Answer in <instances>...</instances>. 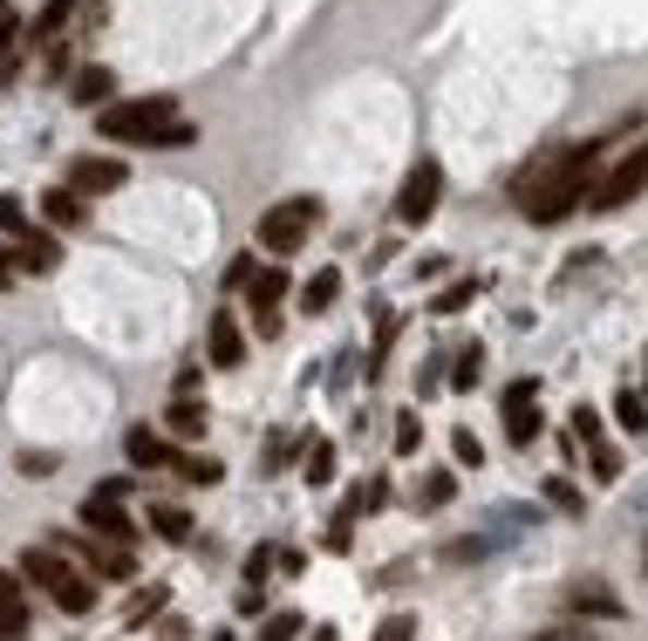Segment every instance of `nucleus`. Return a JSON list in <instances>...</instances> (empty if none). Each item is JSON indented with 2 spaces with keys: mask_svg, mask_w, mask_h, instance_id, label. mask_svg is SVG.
Returning a JSON list of instances; mask_svg holds the SVG:
<instances>
[{
  "mask_svg": "<svg viewBox=\"0 0 648 641\" xmlns=\"http://www.w3.org/2000/svg\"><path fill=\"white\" fill-rule=\"evenodd\" d=\"M75 8H83V0H41V14H35V28H28V35H35V41H48V35H56L62 21L75 14Z\"/></svg>",
  "mask_w": 648,
  "mask_h": 641,
  "instance_id": "nucleus-25",
  "label": "nucleus"
},
{
  "mask_svg": "<svg viewBox=\"0 0 648 641\" xmlns=\"http://www.w3.org/2000/svg\"><path fill=\"white\" fill-rule=\"evenodd\" d=\"M144 526L158 532V540H178V546L192 540V511H185V505H164V498H158V505L144 511Z\"/></svg>",
  "mask_w": 648,
  "mask_h": 641,
  "instance_id": "nucleus-14",
  "label": "nucleus"
},
{
  "mask_svg": "<svg viewBox=\"0 0 648 641\" xmlns=\"http://www.w3.org/2000/svg\"><path fill=\"white\" fill-rule=\"evenodd\" d=\"M417 444H424V423H417V409H403V417H396V451L417 457Z\"/></svg>",
  "mask_w": 648,
  "mask_h": 641,
  "instance_id": "nucleus-32",
  "label": "nucleus"
},
{
  "mask_svg": "<svg viewBox=\"0 0 648 641\" xmlns=\"http://www.w3.org/2000/svg\"><path fill=\"white\" fill-rule=\"evenodd\" d=\"M205 355H212V369H240V362H246L240 315H212V335H205Z\"/></svg>",
  "mask_w": 648,
  "mask_h": 641,
  "instance_id": "nucleus-9",
  "label": "nucleus"
},
{
  "mask_svg": "<svg viewBox=\"0 0 648 641\" xmlns=\"http://www.w3.org/2000/svg\"><path fill=\"white\" fill-rule=\"evenodd\" d=\"M21 273V252H8V246H0V280H14Z\"/></svg>",
  "mask_w": 648,
  "mask_h": 641,
  "instance_id": "nucleus-43",
  "label": "nucleus"
},
{
  "mask_svg": "<svg viewBox=\"0 0 648 641\" xmlns=\"http://www.w3.org/2000/svg\"><path fill=\"white\" fill-rule=\"evenodd\" d=\"M451 457H457L464 471H478V465H485V444L472 437V430H451Z\"/></svg>",
  "mask_w": 648,
  "mask_h": 641,
  "instance_id": "nucleus-30",
  "label": "nucleus"
},
{
  "mask_svg": "<svg viewBox=\"0 0 648 641\" xmlns=\"http://www.w3.org/2000/svg\"><path fill=\"white\" fill-rule=\"evenodd\" d=\"M574 607H580V614H587V607H594V614H621V601H614V594H601V587H580Z\"/></svg>",
  "mask_w": 648,
  "mask_h": 641,
  "instance_id": "nucleus-38",
  "label": "nucleus"
},
{
  "mask_svg": "<svg viewBox=\"0 0 648 641\" xmlns=\"http://www.w3.org/2000/svg\"><path fill=\"white\" fill-rule=\"evenodd\" d=\"M376 641H417V614H389L376 628Z\"/></svg>",
  "mask_w": 648,
  "mask_h": 641,
  "instance_id": "nucleus-36",
  "label": "nucleus"
},
{
  "mask_svg": "<svg viewBox=\"0 0 648 641\" xmlns=\"http://www.w3.org/2000/svg\"><path fill=\"white\" fill-rule=\"evenodd\" d=\"M69 96L83 102V110H96V102H110V96H117V75H110V69H83V75L69 83Z\"/></svg>",
  "mask_w": 648,
  "mask_h": 641,
  "instance_id": "nucleus-17",
  "label": "nucleus"
},
{
  "mask_svg": "<svg viewBox=\"0 0 648 641\" xmlns=\"http://www.w3.org/2000/svg\"><path fill=\"white\" fill-rule=\"evenodd\" d=\"M472 300H478V280H451V287L437 294V315H464Z\"/></svg>",
  "mask_w": 648,
  "mask_h": 641,
  "instance_id": "nucleus-27",
  "label": "nucleus"
},
{
  "mask_svg": "<svg viewBox=\"0 0 648 641\" xmlns=\"http://www.w3.org/2000/svg\"><path fill=\"white\" fill-rule=\"evenodd\" d=\"M478 375H485V348H464V355H457V375H451V390H478Z\"/></svg>",
  "mask_w": 648,
  "mask_h": 641,
  "instance_id": "nucleus-29",
  "label": "nucleus"
},
{
  "mask_svg": "<svg viewBox=\"0 0 648 641\" xmlns=\"http://www.w3.org/2000/svg\"><path fill=\"white\" fill-rule=\"evenodd\" d=\"M614 423L641 437V430H648V396H641V390H621V396H614Z\"/></svg>",
  "mask_w": 648,
  "mask_h": 641,
  "instance_id": "nucleus-21",
  "label": "nucleus"
},
{
  "mask_svg": "<svg viewBox=\"0 0 648 641\" xmlns=\"http://www.w3.org/2000/svg\"><path fill=\"white\" fill-rule=\"evenodd\" d=\"M547 498H553L560 511H580V492H574V478H547Z\"/></svg>",
  "mask_w": 648,
  "mask_h": 641,
  "instance_id": "nucleus-39",
  "label": "nucleus"
},
{
  "mask_svg": "<svg viewBox=\"0 0 648 641\" xmlns=\"http://www.w3.org/2000/svg\"><path fill=\"white\" fill-rule=\"evenodd\" d=\"M382 505H389V478H362L342 511H349V519H362V511H382Z\"/></svg>",
  "mask_w": 648,
  "mask_h": 641,
  "instance_id": "nucleus-20",
  "label": "nucleus"
},
{
  "mask_svg": "<svg viewBox=\"0 0 648 641\" xmlns=\"http://www.w3.org/2000/svg\"><path fill=\"white\" fill-rule=\"evenodd\" d=\"M539 430H547V423H539V403H533V409H505V437H512L518 451H526Z\"/></svg>",
  "mask_w": 648,
  "mask_h": 641,
  "instance_id": "nucleus-23",
  "label": "nucleus"
},
{
  "mask_svg": "<svg viewBox=\"0 0 648 641\" xmlns=\"http://www.w3.org/2000/svg\"><path fill=\"white\" fill-rule=\"evenodd\" d=\"M41 219L56 225V233H75L89 212H83V192H41Z\"/></svg>",
  "mask_w": 648,
  "mask_h": 641,
  "instance_id": "nucleus-13",
  "label": "nucleus"
},
{
  "mask_svg": "<svg viewBox=\"0 0 648 641\" xmlns=\"http://www.w3.org/2000/svg\"><path fill=\"white\" fill-rule=\"evenodd\" d=\"M123 177H130V171H123L117 158H83V164L69 171V192H83V198H102V192H117Z\"/></svg>",
  "mask_w": 648,
  "mask_h": 641,
  "instance_id": "nucleus-10",
  "label": "nucleus"
},
{
  "mask_svg": "<svg viewBox=\"0 0 648 641\" xmlns=\"http://www.w3.org/2000/svg\"><path fill=\"white\" fill-rule=\"evenodd\" d=\"M62 553H83L89 559V574H102V580H123L130 574V546H96V540H56Z\"/></svg>",
  "mask_w": 648,
  "mask_h": 641,
  "instance_id": "nucleus-11",
  "label": "nucleus"
},
{
  "mask_svg": "<svg viewBox=\"0 0 648 641\" xmlns=\"http://www.w3.org/2000/svg\"><path fill=\"white\" fill-rule=\"evenodd\" d=\"M212 641H232V634H212Z\"/></svg>",
  "mask_w": 648,
  "mask_h": 641,
  "instance_id": "nucleus-47",
  "label": "nucleus"
},
{
  "mask_svg": "<svg viewBox=\"0 0 648 641\" xmlns=\"http://www.w3.org/2000/svg\"><path fill=\"white\" fill-rule=\"evenodd\" d=\"M321 546H328V553H349V546H355V519H349V511H334V526H328Z\"/></svg>",
  "mask_w": 648,
  "mask_h": 641,
  "instance_id": "nucleus-35",
  "label": "nucleus"
},
{
  "mask_svg": "<svg viewBox=\"0 0 648 641\" xmlns=\"http://www.w3.org/2000/svg\"><path fill=\"white\" fill-rule=\"evenodd\" d=\"M334 294H342V273H334V267H321V273L301 287V307H307V315H321V307H334Z\"/></svg>",
  "mask_w": 648,
  "mask_h": 641,
  "instance_id": "nucleus-19",
  "label": "nucleus"
},
{
  "mask_svg": "<svg viewBox=\"0 0 648 641\" xmlns=\"http://www.w3.org/2000/svg\"><path fill=\"white\" fill-rule=\"evenodd\" d=\"M28 634V580L0 567V641H21Z\"/></svg>",
  "mask_w": 648,
  "mask_h": 641,
  "instance_id": "nucleus-8",
  "label": "nucleus"
},
{
  "mask_svg": "<svg viewBox=\"0 0 648 641\" xmlns=\"http://www.w3.org/2000/svg\"><path fill=\"white\" fill-rule=\"evenodd\" d=\"M533 641H580L574 628H553V634H533Z\"/></svg>",
  "mask_w": 648,
  "mask_h": 641,
  "instance_id": "nucleus-44",
  "label": "nucleus"
},
{
  "mask_svg": "<svg viewBox=\"0 0 648 641\" xmlns=\"http://www.w3.org/2000/svg\"><path fill=\"white\" fill-rule=\"evenodd\" d=\"M334 465H342V457H334V444H307L301 478H307V484H328V478H334Z\"/></svg>",
  "mask_w": 648,
  "mask_h": 641,
  "instance_id": "nucleus-26",
  "label": "nucleus"
},
{
  "mask_svg": "<svg viewBox=\"0 0 648 641\" xmlns=\"http://www.w3.org/2000/svg\"><path fill=\"white\" fill-rule=\"evenodd\" d=\"M48 267H62V239L56 233H28L21 239V273H48Z\"/></svg>",
  "mask_w": 648,
  "mask_h": 641,
  "instance_id": "nucleus-16",
  "label": "nucleus"
},
{
  "mask_svg": "<svg viewBox=\"0 0 648 641\" xmlns=\"http://www.w3.org/2000/svg\"><path fill=\"white\" fill-rule=\"evenodd\" d=\"M437 198H444V164H437V158L409 164L403 192H396V225H424V219L437 212Z\"/></svg>",
  "mask_w": 648,
  "mask_h": 641,
  "instance_id": "nucleus-6",
  "label": "nucleus"
},
{
  "mask_svg": "<svg viewBox=\"0 0 648 641\" xmlns=\"http://www.w3.org/2000/svg\"><path fill=\"white\" fill-rule=\"evenodd\" d=\"M301 634V614H267L259 621V641H294Z\"/></svg>",
  "mask_w": 648,
  "mask_h": 641,
  "instance_id": "nucleus-33",
  "label": "nucleus"
},
{
  "mask_svg": "<svg viewBox=\"0 0 648 641\" xmlns=\"http://www.w3.org/2000/svg\"><path fill=\"white\" fill-rule=\"evenodd\" d=\"M164 423H171V437H205V403L198 396H178L164 409Z\"/></svg>",
  "mask_w": 648,
  "mask_h": 641,
  "instance_id": "nucleus-18",
  "label": "nucleus"
},
{
  "mask_svg": "<svg viewBox=\"0 0 648 641\" xmlns=\"http://www.w3.org/2000/svg\"><path fill=\"white\" fill-rule=\"evenodd\" d=\"M457 498V471H424V484H417V505H451Z\"/></svg>",
  "mask_w": 648,
  "mask_h": 641,
  "instance_id": "nucleus-22",
  "label": "nucleus"
},
{
  "mask_svg": "<svg viewBox=\"0 0 648 641\" xmlns=\"http://www.w3.org/2000/svg\"><path fill=\"white\" fill-rule=\"evenodd\" d=\"M0 233H14V239H28V205H21L14 192H0Z\"/></svg>",
  "mask_w": 648,
  "mask_h": 641,
  "instance_id": "nucleus-28",
  "label": "nucleus"
},
{
  "mask_svg": "<svg viewBox=\"0 0 648 641\" xmlns=\"http://www.w3.org/2000/svg\"><path fill=\"white\" fill-rule=\"evenodd\" d=\"M641 192H648V144H635L628 158H614V171L587 192V205H594V212H621V205L641 198Z\"/></svg>",
  "mask_w": 648,
  "mask_h": 641,
  "instance_id": "nucleus-5",
  "label": "nucleus"
},
{
  "mask_svg": "<svg viewBox=\"0 0 648 641\" xmlns=\"http://www.w3.org/2000/svg\"><path fill=\"white\" fill-rule=\"evenodd\" d=\"M601 185V144H574V150H560V158L547 164H533V171H518V212H526L533 225H560L574 205Z\"/></svg>",
  "mask_w": 648,
  "mask_h": 641,
  "instance_id": "nucleus-1",
  "label": "nucleus"
},
{
  "mask_svg": "<svg viewBox=\"0 0 648 641\" xmlns=\"http://www.w3.org/2000/svg\"><path fill=\"white\" fill-rule=\"evenodd\" d=\"M539 403V382H512V390L499 396V409H533Z\"/></svg>",
  "mask_w": 648,
  "mask_h": 641,
  "instance_id": "nucleus-40",
  "label": "nucleus"
},
{
  "mask_svg": "<svg viewBox=\"0 0 648 641\" xmlns=\"http://www.w3.org/2000/svg\"><path fill=\"white\" fill-rule=\"evenodd\" d=\"M96 131L110 144H192V123H178V102L171 96H137V102H110L96 116Z\"/></svg>",
  "mask_w": 648,
  "mask_h": 641,
  "instance_id": "nucleus-2",
  "label": "nucleus"
},
{
  "mask_svg": "<svg viewBox=\"0 0 648 641\" xmlns=\"http://www.w3.org/2000/svg\"><path fill=\"white\" fill-rule=\"evenodd\" d=\"M123 451H130V465H137V471H164V465H178V457H171V444L158 437V430H130V437H123Z\"/></svg>",
  "mask_w": 648,
  "mask_h": 641,
  "instance_id": "nucleus-12",
  "label": "nucleus"
},
{
  "mask_svg": "<svg viewBox=\"0 0 648 641\" xmlns=\"http://www.w3.org/2000/svg\"><path fill=\"white\" fill-rule=\"evenodd\" d=\"M253 328H259V335H280L288 321H280V307H259V315H253Z\"/></svg>",
  "mask_w": 648,
  "mask_h": 641,
  "instance_id": "nucleus-42",
  "label": "nucleus"
},
{
  "mask_svg": "<svg viewBox=\"0 0 648 641\" xmlns=\"http://www.w3.org/2000/svg\"><path fill=\"white\" fill-rule=\"evenodd\" d=\"M75 519H83V532H96V540H110V546H137V519H130L123 498H110V492H89Z\"/></svg>",
  "mask_w": 648,
  "mask_h": 641,
  "instance_id": "nucleus-7",
  "label": "nucleus"
},
{
  "mask_svg": "<svg viewBox=\"0 0 648 641\" xmlns=\"http://www.w3.org/2000/svg\"><path fill=\"white\" fill-rule=\"evenodd\" d=\"M178 471H185L192 484H219V478H225V465H219V457H178Z\"/></svg>",
  "mask_w": 648,
  "mask_h": 641,
  "instance_id": "nucleus-31",
  "label": "nucleus"
},
{
  "mask_svg": "<svg viewBox=\"0 0 648 641\" xmlns=\"http://www.w3.org/2000/svg\"><path fill=\"white\" fill-rule=\"evenodd\" d=\"M21 580L41 587V594L56 601L62 614H89V607H96V580L75 574L62 546H28V553H21Z\"/></svg>",
  "mask_w": 648,
  "mask_h": 641,
  "instance_id": "nucleus-3",
  "label": "nucleus"
},
{
  "mask_svg": "<svg viewBox=\"0 0 648 641\" xmlns=\"http://www.w3.org/2000/svg\"><path fill=\"white\" fill-rule=\"evenodd\" d=\"M158 607H164V587H144V601L130 607V621H144V614H158Z\"/></svg>",
  "mask_w": 648,
  "mask_h": 641,
  "instance_id": "nucleus-41",
  "label": "nucleus"
},
{
  "mask_svg": "<svg viewBox=\"0 0 648 641\" xmlns=\"http://www.w3.org/2000/svg\"><path fill=\"white\" fill-rule=\"evenodd\" d=\"M315 225H321V198H280L273 212H259V246H267V252H294Z\"/></svg>",
  "mask_w": 648,
  "mask_h": 641,
  "instance_id": "nucleus-4",
  "label": "nucleus"
},
{
  "mask_svg": "<svg viewBox=\"0 0 648 641\" xmlns=\"http://www.w3.org/2000/svg\"><path fill=\"white\" fill-rule=\"evenodd\" d=\"M280 300H288V267H259L246 287V307L259 315V307H280Z\"/></svg>",
  "mask_w": 648,
  "mask_h": 641,
  "instance_id": "nucleus-15",
  "label": "nucleus"
},
{
  "mask_svg": "<svg viewBox=\"0 0 648 641\" xmlns=\"http://www.w3.org/2000/svg\"><path fill=\"white\" fill-rule=\"evenodd\" d=\"M273 567H280V553H273V546H253V553H246V580H253V587H267V574H273Z\"/></svg>",
  "mask_w": 648,
  "mask_h": 641,
  "instance_id": "nucleus-34",
  "label": "nucleus"
},
{
  "mask_svg": "<svg viewBox=\"0 0 648 641\" xmlns=\"http://www.w3.org/2000/svg\"><path fill=\"white\" fill-rule=\"evenodd\" d=\"M641 396H648V348H641Z\"/></svg>",
  "mask_w": 648,
  "mask_h": 641,
  "instance_id": "nucleus-45",
  "label": "nucleus"
},
{
  "mask_svg": "<svg viewBox=\"0 0 648 641\" xmlns=\"http://www.w3.org/2000/svg\"><path fill=\"white\" fill-rule=\"evenodd\" d=\"M315 641H334V628H315Z\"/></svg>",
  "mask_w": 648,
  "mask_h": 641,
  "instance_id": "nucleus-46",
  "label": "nucleus"
},
{
  "mask_svg": "<svg viewBox=\"0 0 648 641\" xmlns=\"http://www.w3.org/2000/svg\"><path fill=\"white\" fill-rule=\"evenodd\" d=\"M587 465H594V478H601V484H614V478H621V451H614L608 437H587Z\"/></svg>",
  "mask_w": 648,
  "mask_h": 641,
  "instance_id": "nucleus-24",
  "label": "nucleus"
},
{
  "mask_svg": "<svg viewBox=\"0 0 648 641\" xmlns=\"http://www.w3.org/2000/svg\"><path fill=\"white\" fill-rule=\"evenodd\" d=\"M14 41H21V21H14V8H0V69L14 62Z\"/></svg>",
  "mask_w": 648,
  "mask_h": 641,
  "instance_id": "nucleus-37",
  "label": "nucleus"
}]
</instances>
